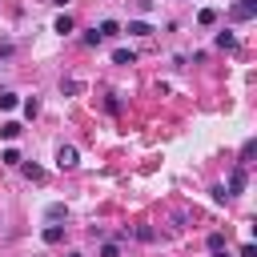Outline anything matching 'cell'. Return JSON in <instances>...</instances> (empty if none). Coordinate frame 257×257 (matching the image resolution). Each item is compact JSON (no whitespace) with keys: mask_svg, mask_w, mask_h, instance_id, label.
I'll list each match as a JSON object with an SVG mask.
<instances>
[{"mask_svg":"<svg viewBox=\"0 0 257 257\" xmlns=\"http://www.w3.org/2000/svg\"><path fill=\"white\" fill-rule=\"evenodd\" d=\"M229 16H233V20H253V16H257V0H237Z\"/></svg>","mask_w":257,"mask_h":257,"instance_id":"obj_1","label":"cell"},{"mask_svg":"<svg viewBox=\"0 0 257 257\" xmlns=\"http://www.w3.org/2000/svg\"><path fill=\"white\" fill-rule=\"evenodd\" d=\"M76 161H80V157H76L72 145H60V149H56V165H60V169H76Z\"/></svg>","mask_w":257,"mask_h":257,"instance_id":"obj_2","label":"cell"},{"mask_svg":"<svg viewBox=\"0 0 257 257\" xmlns=\"http://www.w3.org/2000/svg\"><path fill=\"white\" fill-rule=\"evenodd\" d=\"M245 181H249V177H245V165H237V169L229 173V189H225V193H229V197H233V193H241V189H245Z\"/></svg>","mask_w":257,"mask_h":257,"instance_id":"obj_3","label":"cell"},{"mask_svg":"<svg viewBox=\"0 0 257 257\" xmlns=\"http://www.w3.org/2000/svg\"><path fill=\"white\" fill-rule=\"evenodd\" d=\"M124 32H133V36H153V24H149V20H128Z\"/></svg>","mask_w":257,"mask_h":257,"instance_id":"obj_4","label":"cell"},{"mask_svg":"<svg viewBox=\"0 0 257 257\" xmlns=\"http://www.w3.org/2000/svg\"><path fill=\"white\" fill-rule=\"evenodd\" d=\"M96 32H100V40H112V36H120V24H116V20H100Z\"/></svg>","mask_w":257,"mask_h":257,"instance_id":"obj_5","label":"cell"},{"mask_svg":"<svg viewBox=\"0 0 257 257\" xmlns=\"http://www.w3.org/2000/svg\"><path fill=\"white\" fill-rule=\"evenodd\" d=\"M72 28H76V24H72V16H68V12H64V16H56V24H52V32H60V36H68Z\"/></svg>","mask_w":257,"mask_h":257,"instance_id":"obj_6","label":"cell"},{"mask_svg":"<svg viewBox=\"0 0 257 257\" xmlns=\"http://www.w3.org/2000/svg\"><path fill=\"white\" fill-rule=\"evenodd\" d=\"M0 137H4V141H16V137H20V124H16V120H4V124H0Z\"/></svg>","mask_w":257,"mask_h":257,"instance_id":"obj_7","label":"cell"},{"mask_svg":"<svg viewBox=\"0 0 257 257\" xmlns=\"http://www.w3.org/2000/svg\"><path fill=\"white\" fill-rule=\"evenodd\" d=\"M44 241H48V245H60V241H64V229H60V225H48V229H44Z\"/></svg>","mask_w":257,"mask_h":257,"instance_id":"obj_8","label":"cell"},{"mask_svg":"<svg viewBox=\"0 0 257 257\" xmlns=\"http://www.w3.org/2000/svg\"><path fill=\"white\" fill-rule=\"evenodd\" d=\"M197 24H205V28L217 24V8H201V12H197Z\"/></svg>","mask_w":257,"mask_h":257,"instance_id":"obj_9","label":"cell"},{"mask_svg":"<svg viewBox=\"0 0 257 257\" xmlns=\"http://www.w3.org/2000/svg\"><path fill=\"white\" fill-rule=\"evenodd\" d=\"M112 64H137V56H133L128 48H116V52H112Z\"/></svg>","mask_w":257,"mask_h":257,"instance_id":"obj_10","label":"cell"},{"mask_svg":"<svg viewBox=\"0 0 257 257\" xmlns=\"http://www.w3.org/2000/svg\"><path fill=\"white\" fill-rule=\"evenodd\" d=\"M0 108H4V112L16 108V92H12V88H0Z\"/></svg>","mask_w":257,"mask_h":257,"instance_id":"obj_11","label":"cell"},{"mask_svg":"<svg viewBox=\"0 0 257 257\" xmlns=\"http://www.w3.org/2000/svg\"><path fill=\"white\" fill-rule=\"evenodd\" d=\"M217 48H237V36L233 32H217Z\"/></svg>","mask_w":257,"mask_h":257,"instance_id":"obj_12","label":"cell"},{"mask_svg":"<svg viewBox=\"0 0 257 257\" xmlns=\"http://www.w3.org/2000/svg\"><path fill=\"white\" fill-rule=\"evenodd\" d=\"M24 177H28V181H44V169H40V165H24Z\"/></svg>","mask_w":257,"mask_h":257,"instance_id":"obj_13","label":"cell"},{"mask_svg":"<svg viewBox=\"0 0 257 257\" xmlns=\"http://www.w3.org/2000/svg\"><path fill=\"white\" fill-rule=\"evenodd\" d=\"M217 249H225V233H209V253H217Z\"/></svg>","mask_w":257,"mask_h":257,"instance_id":"obj_14","label":"cell"},{"mask_svg":"<svg viewBox=\"0 0 257 257\" xmlns=\"http://www.w3.org/2000/svg\"><path fill=\"white\" fill-rule=\"evenodd\" d=\"M0 161H4V165H20V153H16V149H4Z\"/></svg>","mask_w":257,"mask_h":257,"instance_id":"obj_15","label":"cell"},{"mask_svg":"<svg viewBox=\"0 0 257 257\" xmlns=\"http://www.w3.org/2000/svg\"><path fill=\"white\" fill-rule=\"evenodd\" d=\"M253 153H257V141H245V149H241V165H245Z\"/></svg>","mask_w":257,"mask_h":257,"instance_id":"obj_16","label":"cell"},{"mask_svg":"<svg viewBox=\"0 0 257 257\" xmlns=\"http://www.w3.org/2000/svg\"><path fill=\"white\" fill-rule=\"evenodd\" d=\"M64 213H68V209H64V205H48V221H60V217H64Z\"/></svg>","mask_w":257,"mask_h":257,"instance_id":"obj_17","label":"cell"},{"mask_svg":"<svg viewBox=\"0 0 257 257\" xmlns=\"http://www.w3.org/2000/svg\"><path fill=\"white\" fill-rule=\"evenodd\" d=\"M100 257H120V245H112V241H108V245H100Z\"/></svg>","mask_w":257,"mask_h":257,"instance_id":"obj_18","label":"cell"},{"mask_svg":"<svg viewBox=\"0 0 257 257\" xmlns=\"http://www.w3.org/2000/svg\"><path fill=\"white\" fill-rule=\"evenodd\" d=\"M84 44H88V48H96V44H100V32H96V28H92V32H84Z\"/></svg>","mask_w":257,"mask_h":257,"instance_id":"obj_19","label":"cell"},{"mask_svg":"<svg viewBox=\"0 0 257 257\" xmlns=\"http://www.w3.org/2000/svg\"><path fill=\"white\" fill-rule=\"evenodd\" d=\"M60 92H68V96H72V92H80V80H64V84H60Z\"/></svg>","mask_w":257,"mask_h":257,"instance_id":"obj_20","label":"cell"},{"mask_svg":"<svg viewBox=\"0 0 257 257\" xmlns=\"http://www.w3.org/2000/svg\"><path fill=\"white\" fill-rule=\"evenodd\" d=\"M241 257H257V245H253V241H245V245H241Z\"/></svg>","mask_w":257,"mask_h":257,"instance_id":"obj_21","label":"cell"},{"mask_svg":"<svg viewBox=\"0 0 257 257\" xmlns=\"http://www.w3.org/2000/svg\"><path fill=\"white\" fill-rule=\"evenodd\" d=\"M12 52H16V44L12 40H0V56H12Z\"/></svg>","mask_w":257,"mask_h":257,"instance_id":"obj_22","label":"cell"},{"mask_svg":"<svg viewBox=\"0 0 257 257\" xmlns=\"http://www.w3.org/2000/svg\"><path fill=\"white\" fill-rule=\"evenodd\" d=\"M209 257H229V253H225V249H217V253H209Z\"/></svg>","mask_w":257,"mask_h":257,"instance_id":"obj_23","label":"cell"},{"mask_svg":"<svg viewBox=\"0 0 257 257\" xmlns=\"http://www.w3.org/2000/svg\"><path fill=\"white\" fill-rule=\"evenodd\" d=\"M52 4H60V8H68V0H52Z\"/></svg>","mask_w":257,"mask_h":257,"instance_id":"obj_24","label":"cell"},{"mask_svg":"<svg viewBox=\"0 0 257 257\" xmlns=\"http://www.w3.org/2000/svg\"><path fill=\"white\" fill-rule=\"evenodd\" d=\"M72 257H76V253H72Z\"/></svg>","mask_w":257,"mask_h":257,"instance_id":"obj_25","label":"cell"}]
</instances>
